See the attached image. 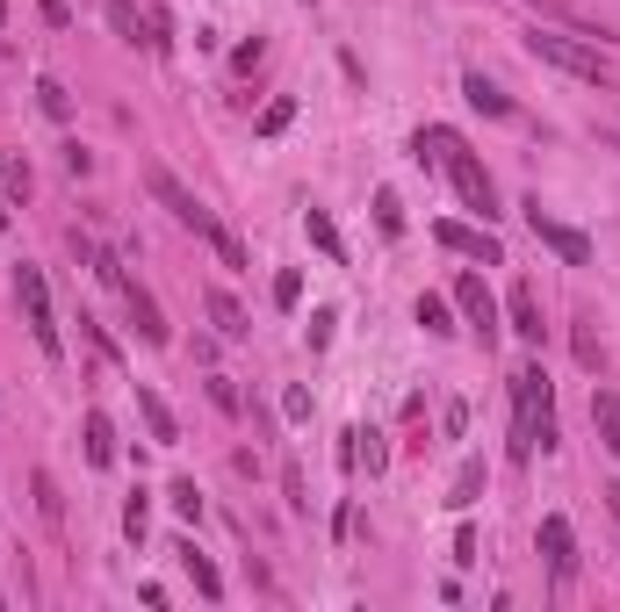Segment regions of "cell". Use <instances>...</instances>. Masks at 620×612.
I'll use <instances>...</instances> for the list:
<instances>
[{"label":"cell","mask_w":620,"mask_h":612,"mask_svg":"<svg viewBox=\"0 0 620 612\" xmlns=\"http://www.w3.org/2000/svg\"><path fill=\"white\" fill-rule=\"evenodd\" d=\"M138 411H145V425H152L159 447H174V440H180V425H174V411L159 404V389H138Z\"/></svg>","instance_id":"16"},{"label":"cell","mask_w":620,"mask_h":612,"mask_svg":"<svg viewBox=\"0 0 620 612\" xmlns=\"http://www.w3.org/2000/svg\"><path fill=\"white\" fill-rule=\"evenodd\" d=\"M14 310H22V325H29V339H37V354L43 361H58L66 354V332H58V310H51V288H43V267H14Z\"/></svg>","instance_id":"4"},{"label":"cell","mask_w":620,"mask_h":612,"mask_svg":"<svg viewBox=\"0 0 620 612\" xmlns=\"http://www.w3.org/2000/svg\"><path fill=\"white\" fill-rule=\"evenodd\" d=\"M555 396H549V375H541V361H526L520 375H512V411H520V418H512V454H555Z\"/></svg>","instance_id":"2"},{"label":"cell","mask_w":620,"mask_h":612,"mask_svg":"<svg viewBox=\"0 0 620 612\" xmlns=\"http://www.w3.org/2000/svg\"><path fill=\"white\" fill-rule=\"evenodd\" d=\"M462 95H469V109H483V116H498V122H505V116H512V101H505V95H498V87H491V80H483V72H469V80H462Z\"/></svg>","instance_id":"17"},{"label":"cell","mask_w":620,"mask_h":612,"mask_svg":"<svg viewBox=\"0 0 620 612\" xmlns=\"http://www.w3.org/2000/svg\"><path fill=\"white\" fill-rule=\"evenodd\" d=\"M282 418H311V389H282Z\"/></svg>","instance_id":"35"},{"label":"cell","mask_w":620,"mask_h":612,"mask_svg":"<svg viewBox=\"0 0 620 612\" xmlns=\"http://www.w3.org/2000/svg\"><path fill=\"white\" fill-rule=\"evenodd\" d=\"M0 605H8V591H0Z\"/></svg>","instance_id":"42"},{"label":"cell","mask_w":620,"mask_h":612,"mask_svg":"<svg viewBox=\"0 0 620 612\" xmlns=\"http://www.w3.org/2000/svg\"><path fill=\"white\" fill-rule=\"evenodd\" d=\"M599 497H607V512H613V526H620V483H607Z\"/></svg>","instance_id":"39"},{"label":"cell","mask_w":620,"mask_h":612,"mask_svg":"<svg viewBox=\"0 0 620 612\" xmlns=\"http://www.w3.org/2000/svg\"><path fill=\"white\" fill-rule=\"evenodd\" d=\"M124 310H130V325H138V339H145V346H166V339H174V332H166V310L152 303V288L124 282Z\"/></svg>","instance_id":"9"},{"label":"cell","mask_w":620,"mask_h":612,"mask_svg":"<svg viewBox=\"0 0 620 612\" xmlns=\"http://www.w3.org/2000/svg\"><path fill=\"white\" fill-rule=\"evenodd\" d=\"M476 490H483V462H462V468H455V497H447V504L469 512V504H476Z\"/></svg>","instance_id":"24"},{"label":"cell","mask_w":620,"mask_h":612,"mask_svg":"<svg viewBox=\"0 0 620 612\" xmlns=\"http://www.w3.org/2000/svg\"><path fill=\"white\" fill-rule=\"evenodd\" d=\"M209 245H217V259H224V267H246V245H238L232 231H224V224H209V231H203Z\"/></svg>","instance_id":"27"},{"label":"cell","mask_w":620,"mask_h":612,"mask_svg":"<svg viewBox=\"0 0 620 612\" xmlns=\"http://www.w3.org/2000/svg\"><path fill=\"white\" fill-rule=\"evenodd\" d=\"M526 51H534L541 66L570 72V80H592V87H607V72H613V58L599 51V43H584V37H563V29H534V37H526Z\"/></svg>","instance_id":"3"},{"label":"cell","mask_w":620,"mask_h":612,"mask_svg":"<svg viewBox=\"0 0 620 612\" xmlns=\"http://www.w3.org/2000/svg\"><path fill=\"white\" fill-rule=\"evenodd\" d=\"M289 122H296V95H275V101L260 109V137H282Z\"/></svg>","instance_id":"22"},{"label":"cell","mask_w":620,"mask_h":612,"mask_svg":"<svg viewBox=\"0 0 620 612\" xmlns=\"http://www.w3.org/2000/svg\"><path fill=\"white\" fill-rule=\"evenodd\" d=\"M145 519H152V497L130 490V504H124V533H130V541H145Z\"/></svg>","instance_id":"26"},{"label":"cell","mask_w":620,"mask_h":612,"mask_svg":"<svg viewBox=\"0 0 620 612\" xmlns=\"http://www.w3.org/2000/svg\"><path fill=\"white\" fill-rule=\"evenodd\" d=\"M541 555H549L555 584H570V576H578V533H570V519H563V512L541 519Z\"/></svg>","instance_id":"8"},{"label":"cell","mask_w":620,"mask_h":612,"mask_svg":"<svg viewBox=\"0 0 620 612\" xmlns=\"http://www.w3.org/2000/svg\"><path fill=\"white\" fill-rule=\"evenodd\" d=\"M14 224V195H8V180H0V231Z\"/></svg>","instance_id":"38"},{"label":"cell","mask_w":620,"mask_h":612,"mask_svg":"<svg viewBox=\"0 0 620 612\" xmlns=\"http://www.w3.org/2000/svg\"><path fill=\"white\" fill-rule=\"evenodd\" d=\"M433 238H441L447 253H462V259H483V267H498V259H505V253H498V238L476 231V224H433Z\"/></svg>","instance_id":"10"},{"label":"cell","mask_w":620,"mask_h":612,"mask_svg":"<svg viewBox=\"0 0 620 612\" xmlns=\"http://www.w3.org/2000/svg\"><path fill=\"white\" fill-rule=\"evenodd\" d=\"M332 332H339V317L317 310V317H311V346H332Z\"/></svg>","instance_id":"36"},{"label":"cell","mask_w":620,"mask_h":612,"mask_svg":"<svg viewBox=\"0 0 620 612\" xmlns=\"http://www.w3.org/2000/svg\"><path fill=\"white\" fill-rule=\"evenodd\" d=\"M145 29H152V37H145V43H152V51L166 58V51H174V22H166V8H152V22H145Z\"/></svg>","instance_id":"32"},{"label":"cell","mask_w":620,"mask_h":612,"mask_svg":"<svg viewBox=\"0 0 620 612\" xmlns=\"http://www.w3.org/2000/svg\"><path fill=\"white\" fill-rule=\"evenodd\" d=\"M375 231H383V238H397V231H404V203H397L390 188H375Z\"/></svg>","instance_id":"23"},{"label":"cell","mask_w":620,"mask_h":612,"mask_svg":"<svg viewBox=\"0 0 620 612\" xmlns=\"http://www.w3.org/2000/svg\"><path fill=\"white\" fill-rule=\"evenodd\" d=\"M419 325H426L433 339H447V332H455V310H447L441 296H419Z\"/></svg>","instance_id":"21"},{"label":"cell","mask_w":620,"mask_h":612,"mask_svg":"<svg viewBox=\"0 0 620 612\" xmlns=\"http://www.w3.org/2000/svg\"><path fill=\"white\" fill-rule=\"evenodd\" d=\"M526 224H534V238L549 245V253L563 259V267H592V238H584V231H570V224H555L549 209H541V195L526 203Z\"/></svg>","instance_id":"5"},{"label":"cell","mask_w":620,"mask_h":612,"mask_svg":"<svg viewBox=\"0 0 620 612\" xmlns=\"http://www.w3.org/2000/svg\"><path fill=\"white\" fill-rule=\"evenodd\" d=\"M455 310L469 317V332H476L483 346H498V303H491V288H483V274H462L455 282Z\"/></svg>","instance_id":"7"},{"label":"cell","mask_w":620,"mask_h":612,"mask_svg":"<svg viewBox=\"0 0 620 612\" xmlns=\"http://www.w3.org/2000/svg\"><path fill=\"white\" fill-rule=\"evenodd\" d=\"M109 29L124 43H138V8H130V0H109Z\"/></svg>","instance_id":"30"},{"label":"cell","mask_w":620,"mask_h":612,"mask_svg":"<svg viewBox=\"0 0 620 612\" xmlns=\"http://www.w3.org/2000/svg\"><path fill=\"white\" fill-rule=\"evenodd\" d=\"M304 238H311L325 259H346V245H339V231H332V217H325V209H304Z\"/></svg>","instance_id":"18"},{"label":"cell","mask_w":620,"mask_h":612,"mask_svg":"<svg viewBox=\"0 0 620 612\" xmlns=\"http://www.w3.org/2000/svg\"><path fill=\"white\" fill-rule=\"evenodd\" d=\"M37 109L51 116V122H66V116H72V95H66V80H51V72H43V80H37Z\"/></svg>","instance_id":"20"},{"label":"cell","mask_w":620,"mask_h":612,"mask_svg":"<svg viewBox=\"0 0 620 612\" xmlns=\"http://www.w3.org/2000/svg\"><path fill=\"white\" fill-rule=\"evenodd\" d=\"M80 332H87V346H95V354L109 361V367L124 361V354H116V339H109V332H101V325H95V317H87V310H80Z\"/></svg>","instance_id":"31"},{"label":"cell","mask_w":620,"mask_h":612,"mask_svg":"<svg viewBox=\"0 0 620 612\" xmlns=\"http://www.w3.org/2000/svg\"><path fill=\"white\" fill-rule=\"evenodd\" d=\"M203 310H209V325H217V339H246V332H253V317L238 310V296H224V288H209Z\"/></svg>","instance_id":"12"},{"label":"cell","mask_w":620,"mask_h":612,"mask_svg":"<svg viewBox=\"0 0 620 612\" xmlns=\"http://www.w3.org/2000/svg\"><path fill=\"white\" fill-rule=\"evenodd\" d=\"M570 346H578V361H584V367H599V339H592L584 325H578V339H570Z\"/></svg>","instance_id":"37"},{"label":"cell","mask_w":620,"mask_h":612,"mask_svg":"<svg viewBox=\"0 0 620 612\" xmlns=\"http://www.w3.org/2000/svg\"><path fill=\"white\" fill-rule=\"evenodd\" d=\"M526 8H541V14H563V0H526Z\"/></svg>","instance_id":"40"},{"label":"cell","mask_w":620,"mask_h":612,"mask_svg":"<svg viewBox=\"0 0 620 612\" xmlns=\"http://www.w3.org/2000/svg\"><path fill=\"white\" fill-rule=\"evenodd\" d=\"M174 562L188 570V584L203 591V599H224V576H217V562H209V555H195V541H174Z\"/></svg>","instance_id":"13"},{"label":"cell","mask_w":620,"mask_h":612,"mask_svg":"<svg viewBox=\"0 0 620 612\" xmlns=\"http://www.w3.org/2000/svg\"><path fill=\"white\" fill-rule=\"evenodd\" d=\"M209 404H217L224 418H238V411H246V396H238V382H232V375H209Z\"/></svg>","instance_id":"25"},{"label":"cell","mask_w":620,"mask_h":612,"mask_svg":"<svg viewBox=\"0 0 620 612\" xmlns=\"http://www.w3.org/2000/svg\"><path fill=\"white\" fill-rule=\"evenodd\" d=\"M29 490H37V512L51 519V526H66V497H58V483H51V468H37L29 476Z\"/></svg>","instance_id":"19"},{"label":"cell","mask_w":620,"mask_h":612,"mask_svg":"<svg viewBox=\"0 0 620 612\" xmlns=\"http://www.w3.org/2000/svg\"><path fill=\"white\" fill-rule=\"evenodd\" d=\"M66 174L87 180V174H95V151H87V145H66Z\"/></svg>","instance_id":"33"},{"label":"cell","mask_w":620,"mask_h":612,"mask_svg":"<svg viewBox=\"0 0 620 612\" xmlns=\"http://www.w3.org/2000/svg\"><path fill=\"white\" fill-rule=\"evenodd\" d=\"M275 303H282V310H296V303H304V274H296V267L275 274Z\"/></svg>","instance_id":"28"},{"label":"cell","mask_w":620,"mask_h":612,"mask_svg":"<svg viewBox=\"0 0 620 612\" xmlns=\"http://www.w3.org/2000/svg\"><path fill=\"white\" fill-rule=\"evenodd\" d=\"M80 433H87V462H95V468H109V462H116V425L101 418V411H87V425H80Z\"/></svg>","instance_id":"15"},{"label":"cell","mask_w":620,"mask_h":612,"mask_svg":"<svg viewBox=\"0 0 620 612\" xmlns=\"http://www.w3.org/2000/svg\"><path fill=\"white\" fill-rule=\"evenodd\" d=\"M0 180H8V195H14V203L29 195V166H22V159H8V166H0Z\"/></svg>","instance_id":"34"},{"label":"cell","mask_w":620,"mask_h":612,"mask_svg":"<svg viewBox=\"0 0 620 612\" xmlns=\"http://www.w3.org/2000/svg\"><path fill=\"white\" fill-rule=\"evenodd\" d=\"M166 504H174L180 519H203V490H195V483H174V490H166Z\"/></svg>","instance_id":"29"},{"label":"cell","mask_w":620,"mask_h":612,"mask_svg":"<svg viewBox=\"0 0 620 612\" xmlns=\"http://www.w3.org/2000/svg\"><path fill=\"white\" fill-rule=\"evenodd\" d=\"M505 325H512V339L541 346V332H549V325H541V296H534V282H520V288L505 296Z\"/></svg>","instance_id":"11"},{"label":"cell","mask_w":620,"mask_h":612,"mask_svg":"<svg viewBox=\"0 0 620 612\" xmlns=\"http://www.w3.org/2000/svg\"><path fill=\"white\" fill-rule=\"evenodd\" d=\"M592 425H599V440H607V454L620 462V396L613 389H592Z\"/></svg>","instance_id":"14"},{"label":"cell","mask_w":620,"mask_h":612,"mask_svg":"<svg viewBox=\"0 0 620 612\" xmlns=\"http://www.w3.org/2000/svg\"><path fill=\"white\" fill-rule=\"evenodd\" d=\"M0 22H8V8H0Z\"/></svg>","instance_id":"41"},{"label":"cell","mask_w":620,"mask_h":612,"mask_svg":"<svg viewBox=\"0 0 620 612\" xmlns=\"http://www.w3.org/2000/svg\"><path fill=\"white\" fill-rule=\"evenodd\" d=\"M145 188H152V195H159V209H174V224H188V231H195V238H203V231H209V224H217V217H209V209H203V203H195V195H188V188H180V180H174V174H166V166H152V174H145Z\"/></svg>","instance_id":"6"},{"label":"cell","mask_w":620,"mask_h":612,"mask_svg":"<svg viewBox=\"0 0 620 612\" xmlns=\"http://www.w3.org/2000/svg\"><path fill=\"white\" fill-rule=\"evenodd\" d=\"M412 159H419V166H441V174L455 180V195H462L469 209H476L483 224L498 217V188H491V174H483V159L462 145L455 130H447V122H426V130L412 137Z\"/></svg>","instance_id":"1"}]
</instances>
